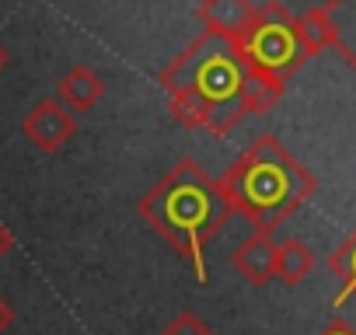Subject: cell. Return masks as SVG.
<instances>
[{"label":"cell","mask_w":356,"mask_h":335,"mask_svg":"<svg viewBox=\"0 0 356 335\" xmlns=\"http://www.w3.org/2000/svg\"><path fill=\"white\" fill-rule=\"evenodd\" d=\"M220 189L255 234H273L314 196V175L283 147V140L262 133L220 175Z\"/></svg>","instance_id":"cell-3"},{"label":"cell","mask_w":356,"mask_h":335,"mask_svg":"<svg viewBox=\"0 0 356 335\" xmlns=\"http://www.w3.org/2000/svg\"><path fill=\"white\" fill-rule=\"evenodd\" d=\"M238 53L255 77L273 81L280 88H286V81L311 60L297 35V18L276 0L255 8L248 32L238 39Z\"/></svg>","instance_id":"cell-4"},{"label":"cell","mask_w":356,"mask_h":335,"mask_svg":"<svg viewBox=\"0 0 356 335\" xmlns=\"http://www.w3.org/2000/svg\"><path fill=\"white\" fill-rule=\"evenodd\" d=\"M161 335H213V328H210L200 314H193V311H178V314L161 328Z\"/></svg>","instance_id":"cell-13"},{"label":"cell","mask_w":356,"mask_h":335,"mask_svg":"<svg viewBox=\"0 0 356 335\" xmlns=\"http://www.w3.org/2000/svg\"><path fill=\"white\" fill-rule=\"evenodd\" d=\"M140 217L182 255L189 259L200 283H207V245L231 220V203L207 168L193 157H182L171 172L140 196Z\"/></svg>","instance_id":"cell-2"},{"label":"cell","mask_w":356,"mask_h":335,"mask_svg":"<svg viewBox=\"0 0 356 335\" xmlns=\"http://www.w3.org/2000/svg\"><path fill=\"white\" fill-rule=\"evenodd\" d=\"M328 269L339 276V297H335V304H346V300H353L356 297V227L346 234V241L328 255Z\"/></svg>","instance_id":"cell-11"},{"label":"cell","mask_w":356,"mask_h":335,"mask_svg":"<svg viewBox=\"0 0 356 335\" xmlns=\"http://www.w3.org/2000/svg\"><path fill=\"white\" fill-rule=\"evenodd\" d=\"M102 95H105V81H102L91 67H84V63L70 67V70L60 77V84H56V98H60L70 112H88V108H95V105L102 101Z\"/></svg>","instance_id":"cell-8"},{"label":"cell","mask_w":356,"mask_h":335,"mask_svg":"<svg viewBox=\"0 0 356 335\" xmlns=\"http://www.w3.org/2000/svg\"><path fill=\"white\" fill-rule=\"evenodd\" d=\"M4 63H8V53H4V46H0V70H4Z\"/></svg>","instance_id":"cell-17"},{"label":"cell","mask_w":356,"mask_h":335,"mask_svg":"<svg viewBox=\"0 0 356 335\" xmlns=\"http://www.w3.org/2000/svg\"><path fill=\"white\" fill-rule=\"evenodd\" d=\"M11 325H15V307H11L4 297H0V335H4Z\"/></svg>","instance_id":"cell-16"},{"label":"cell","mask_w":356,"mask_h":335,"mask_svg":"<svg viewBox=\"0 0 356 335\" xmlns=\"http://www.w3.org/2000/svg\"><path fill=\"white\" fill-rule=\"evenodd\" d=\"M276 255H280V245L269 234H252L231 252V265L252 286H266L276 276Z\"/></svg>","instance_id":"cell-6"},{"label":"cell","mask_w":356,"mask_h":335,"mask_svg":"<svg viewBox=\"0 0 356 335\" xmlns=\"http://www.w3.org/2000/svg\"><path fill=\"white\" fill-rule=\"evenodd\" d=\"M318 335H356V328L349 325V321H342V318H335V321H328Z\"/></svg>","instance_id":"cell-14"},{"label":"cell","mask_w":356,"mask_h":335,"mask_svg":"<svg viewBox=\"0 0 356 335\" xmlns=\"http://www.w3.org/2000/svg\"><path fill=\"white\" fill-rule=\"evenodd\" d=\"M11 252H15V234L8 231V224H4V220H0V262H4Z\"/></svg>","instance_id":"cell-15"},{"label":"cell","mask_w":356,"mask_h":335,"mask_svg":"<svg viewBox=\"0 0 356 335\" xmlns=\"http://www.w3.org/2000/svg\"><path fill=\"white\" fill-rule=\"evenodd\" d=\"M297 35L307 49V56H318L332 46V25H328V11L325 4H314L311 11H304L297 18Z\"/></svg>","instance_id":"cell-12"},{"label":"cell","mask_w":356,"mask_h":335,"mask_svg":"<svg viewBox=\"0 0 356 335\" xmlns=\"http://www.w3.org/2000/svg\"><path fill=\"white\" fill-rule=\"evenodd\" d=\"M22 133L25 140L42 150V154H56L67 147V140H74L77 133V119L74 112L60 101V98H42L32 105V112L22 119Z\"/></svg>","instance_id":"cell-5"},{"label":"cell","mask_w":356,"mask_h":335,"mask_svg":"<svg viewBox=\"0 0 356 335\" xmlns=\"http://www.w3.org/2000/svg\"><path fill=\"white\" fill-rule=\"evenodd\" d=\"M252 18H255L252 0H203L200 4L203 32H213V35H224V39H234V42L248 32Z\"/></svg>","instance_id":"cell-7"},{"label":"cell","mask_w":356,"mask_h":335,"mask_svg":"<svg viewBox=\"0 0 356 335\" xmlns=\"http://www.w3.org/2000/svg\"><path fill=\"white\" fill-rule=\"evenodd\" d=\"M314 269H318V255L311 252L307 241L286 238V241L280 245V255H276V279H280V283L297 286V283H304Z\"/></svg>","instance_id":"cell-10"},{"label":"cell","mask_w":356,"mask_h":335,"mask_svg":"<svg viewBox=\"0 0 356 335\" xmlns=\"http://www.w3.org/2000/svg\"><path fill=\"white\" fill-rule=\"evenodd\" d=\"M157 84L178 122L213 136H227L245 115H266L286 91L255 77L238 42L213 32H200L157 74Z\"/></svg>","instance_id":"cell-1"},{"label":"cell","mask_w":356,"mask_h":335,"mask_svg":"<svg viewBox=\"0 0 356 335\" xmlns=\"http://www.w3.org/2000/svg\"><path fill=\"white\" fill-rule=\"evenodd\" d=\"M325 11L332 25V46L356 70V0H325Z\"/></svg>","instance_id":"cell-9"}]
</instances>
